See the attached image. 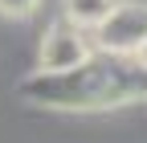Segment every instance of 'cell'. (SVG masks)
<instances>
[{
    "label": "cell",
    "mask_w": 147,
    "mask_h": 143,
    "mask_svg": "<svg viewBox=\"0 0 147 143\" xmlns=\"http://www.w3.org/2000/svg\"><path fill=\"white\" fill-rule=\"evenodd\" d=\"M110 8H115V0H65V16L82 29H94Z\"/></svg>",
    "instance_id": "4"
},
{
    "label": "cell",
    "mask_w": 147,
    "mask_h": 143,
    "mask_svg": "<svg viewBox=\"0 0 147 143\" xmlns=\"http://www.w3.org/2000/svg\"><path fill=\"white\" fill-rule=\"evenodd\" d=\"M21 94L37 106H57V111H106L131 98H147V65L135 53L94 49L82 65L61 74L37 69L21 82Z\"/></svg>",
    "instance_id": "1"
},
{
    "label": "cell",
    "mask_w": 147,
    "mask_h": 143,
    "mask_svg": "<svg viewBox=\"0 0 147 143\" xmlns=\"http://www.w3.org/2000/svg\"><path fill=\"white\" fill-rule=\"evenodd\" d=\"M41 0H0V12L4 16H29Z\"/></svg>",
    "instance_id": "5"
},
{
    "label": "cell",
    "mask_w": 147,
    "mask_h": 143,
    "mask_svg": "<svg viewBox=\"0 0 147 143\" xmlns=\"http://www.w3.org/2000/svg\"><path fill=\"white\" fill-rule=\"evenodd\" d=\"M90 29L74 25L69 16H61L57 25H53L45 37H41V49H37V65L45 69V74H61V69H74L82 65L90 53H94V41L86 37Z\"/></svg>",
    "instance_id": "2"
},
{
    "label": "cell",
    "mask_w": 147,
    "mask_h": 143,
    "mask_svg": "<svg viewBox=\"0 0 147 143\" xmlns=\"http://www.w3.org/2000/svg\"><path fill=\"white\" fill-rule=\"evenodd\" d=\"M90 33H94V49L135 53L147 37V4H115Z\"/></svg>",
    "instance_id": "3"
},
{
    "label": "cell",
    "mask_w": 147,
    "mask_h": 143,
    "mask_svg": "<svg viewBox=\"0 0 147 143\" xmlns=\"http://www.w3.org/2000/svg\"><path fill=\"white\" fill-rule=\"evenodd\" d=\"M135 57H139V61H143V65H147V37H143V45H139V49H135Z\"/></svg>",
    "instance_id": "6"
}]
</instances>
